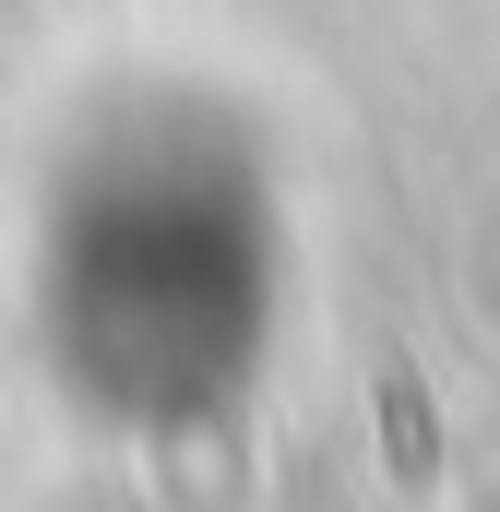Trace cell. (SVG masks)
<instances>
[{"label": "cell", "instance_id": "6da1fadb", "mask_svg": "<svg viewBox=\"0 0 500 512\" xmlns=\"http://www.w3.org/2000/svg\"><path fill=\"white\" fill-rule=\"evenodd\" d=\"M381 441H393V477H405V489H429L441 441H429V393H417V370H405V358L381 370Z\"/></svg>", "mask_w": 500, "mask_h": 512}]
</instances>
